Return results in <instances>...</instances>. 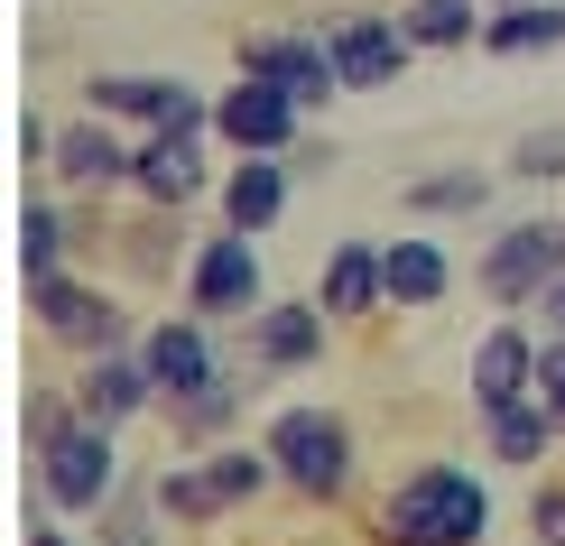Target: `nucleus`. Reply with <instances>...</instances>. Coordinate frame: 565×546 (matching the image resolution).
I'll use <instances>...</instances> for the list:
<instances>
[{
  "instance_id": "1",
  "label": "nucleus",
  "mask_w": 565,
  "mask_h": 546,
  "mask_svg": "<svg viewBox=\"0 0 565 546\" xmlns=\"http://www.w3.org/2000/svg\"><path fill=\"white\" fill-rule=\"evenodd\" d=\"M491 528V491L473 482L463 463H417V472H398L390 482V501H381V546H482Z\"/></svg>"
},
{
  "instance_id": "2",
  "label": "nucleus",
  "mask_w": 565,
  "mask_h": 546,
  "mask_svg": "<svg viewBox=\"0 0 565 546\" xmlns=\"http://www.w3.org/2000/svg\"><path fill=\"white\" fill-rule=\"evenodd\" d=\"M269 454H278V482H297L306 501H343L352 491V426L334 408H288L269 426Z\"/></svg>"
},
{
  "instance_id": "3",
  "label": "nucleus",
  "mask_w": 565,
  "mask_h": 546,
  "mask_svg": "<svg viewBox=\"0 0 565 546\" xmlns=\"http://www.w3.org/2000/svg\"><path fill=\"white\" fill-rule=\"evenodd\" d=\"M93 121H149V139H195L214 111L177 75H93Z\"/></svg>"
},
{
  "instance_id": "4",
  "label": "nucleus",
  "mask_w": 565,
  "mask_h": 546,
  "mask_svg": "<svg viewBox=\"0 0 565 546\" xmlns=\"http://www.w3.org/2000/svg\"><path fill=\"white\" fill-rule=\"evenodd\" d=\"M111 482H121V454H111V426H93V417H75V426L38 454V491H46L56 510H103Z\"/></svg>"
},
{
  "instance_id": "5",
  "label": "nucleus",
  "mask_w": 565,
  "mask_h": 546,
  "mask_svg": "<svg viewBox=\"0 0 565 546\" xmlns=\"http://www.w3.org/2000/svg\"><path fill=\"white\" fill-rule=\"evenodd\" d=\"M565 278V223H510L501 242L482 250V288L501 306H537Z\"/></svg>"
},
{
  "instance_id": "6",
  "label": "nucleus",
  "mask_w": 565,
  "mask_h": 546,
  "mask_svg": "<svg viewBox=\"0 0 565 546\" xmlns=\"http://www.w3.org/2000/svg\"><path fill=\"white\" fill-rule=\"evenodd\" d=\"M242 75H250V84H278L297 111H306V103H324V93L343 84V75H334V46H324V38H288V29L242 38Z\"/></svg>"
},
{
  "instance_id": "7",
  "label": "nucleus",
  "mask_w": 565,
  "mask_h": 546,
  "mask_svg": "<svg viewBox=\"0 0 565 546\" xmlns=\"http://www.w3.org/2000/svg\"><path fill=\"white\" fill-rule=\"evenodd\" d=\"M185 297L204 315H260V250H250V232H214L195 250V269H185Z\"/></svg>"
},
{
  "instance_id": "8",
  "label": "nucleus",
  "mask_w": 565,
  "mask_h": 546,
  "mask_svg": "<svg viewBox=\"0 0 565 546\" xmlns=\"http://www.w3.org/2000/svg\"><path fill=\"white\" fill-rule=\"evenodd\" d=\"M29 306H38V324L56 343H84V352H121V306H111L103 288H75V278H38L29 288Z\"/></svg>"
},
{
  "instance_id": "9",
  "label": "nucleus",
  "mask_w": 565,
  "mask_h": 546,
  "mask_svg": "<svg viewBox=\"0 0 565 546\" xmlns=\"http://www.w3.org/2000/svg\"><path fill=\"white\" fill-rule=\"evenodd\" d=\"M139 362H149V379H158V398H168V408L223 389V362H214V343H204V324H158V334L139 343Z\"/></svg>"
},
{
  "instance_id": "10",
  "label": "nucleus",
  "mask_w": 565,
  "mask_h": 546,
  "mask_svg": "<svg viewBox=\"0 0 565 546\" xmlns=\"http://www.w3.org/2000/svg\"><path fill=\"white\" fill-rule=\"evenodd\" d=\"M214 130H223L242 158H269V149H288V139H297V103H288L278 84H250V75H242V84L214 103Z\"/></svg>"
},
{
  "instance_id": "11",
  "label": "nucleus",
  "mask_w": 565,
  "mask_h": 546,
  "mask_svg": "<svg viewBox=\"0 0 565 546\" xmlns=\"http://www.w3.org/2000/svg\"><path fill=\"white\" fill-rule=\"evenodd\" d=\"M334 75H343V93H381V84H398V65H408V29H398V19H343L334 38Z\"/></svg>"
},
{
  "instance_id": "12",
  "label": "nucleus",
  "mask_w": 565,
  "mask_h": 546,
  "mask_svg": "<svg viewBox=\"0 0 565 546\" xmlns=\"http://www.w3.org/2000/svg\"><path fill=\"white\" fill-rule=\"evenodd\" d=\"M158 398V379H149V362L139 352H93L84 362V379H75V408L93 417V426H121V417H139Z\"/></svg>"
},
{
  "instance_id": "13",
  "label": "nucleus",
  "mask_w": 565,
  "mask_h": 546,
  "mask_svg": "<svg viewBox=\"0 0 565 546\" xmlns=\"http://www.w3.org/2000/svg\"><path fill=\"white\" fill-rule=\"evenodd\" d=\"M537 389V343L520 334V324H501V334L473 343V408H520V398Z\"/></svg>"
},
{
  "instance_id": "14",
  "label": "nucleus",
  "mask_w": 565,
  "mask_h": 546,
  "mask_svg": "<svg viewBox=\"0 0 565 546\" xmlns=\"http://www.w3.org/2000/svg\"><path fill=\"white\" fill-rule=\"evenodd\" d=\"M130 168H139V149H121V130H111V121L56 130V176L65 185H121Z\"/></svg>"
},
{
  "instance_id": "15",
  "label": "nucleus",
  "mask_w": 565,
  "mask_h": 546,
  "mask_svg": "<svg viewBox=\"0 0 565 546\" xmlns=\"http://www.w3.org/2000/svg\"><path fill=\"white\" fill-rule=\"evenodd\" d=\"M250 352H260V371H297L324 352V306H260L250 315Z\"/></svg>"
},
{
  "instance_id": "16",
  "label": "nucleus",
  "mask_w": 565,
  "mask_h": 546,
  "mask_svg": "<svg viewBox=\"0 0 565 546\" xmlns=\"http://www.w3.org/2000/svg\"><path fill=\"white\" fill-rule=\"evenodd\" d=\"M130 185H139L149 204H195V195H204V149H195V139H139Z\"/></svg>"
},
{
  "instance_id": "17",
  "label": "nucleus",
  "mask_w": 565,
  "mask_h": 546,
  "mask_svg": "<svg viewBox=\"0 0 565 546\" xmlns=\"http://www.w3.org/2000/svg\"><path fill=\"white\" fill-rule=\"evenodd\" d=\"M324 315H371V306H390V269H381V250H362V242H343L334 259H324Z\"/></svg>"
},
{
  "instance_id": "18",
  "label": "nucleus",
  "mask_w": 565,
  "mask_h": 546,
  "mask_svg": "<svg viewBox=\"0 0 565 546\" xmlns=\"http://www.w3.org/2000/svg\"><path fill=\"white\" fill-rule=\"evenodd\" d=\"M482 46L491 56H547V46H565V0H510L501 19H482Z\"/></svg>"
},
{
  "instance_id": "19",
  "label": "nucleus",
  "mask_w": 565,
  "mask_h": 546,
  "mask_svg": "<svg viewBox=\"0 0 565 546\" xmlns=\"http://www.w3.org/2000/svg\"><path fill=\"white\" fill-rule=\"evenodd\" d=\"M381 269H390V306H436L445 288H455L445 250H436V242H417V232H398V242L381 250Z\"/></svg>"
},
{
  "instance_id": "20",
  "label": "nucleus",
  "mask_w": 565,
  "mask_h": 546,
  "mask_svg": "<svg viewBox=\"0 0 565 546\" xmlns=\"http://www.w3.org/2000/svg\"><path fill=\"white\" fill-rule=\"evenodd\" d=\"M278 204H288L278 158H242V168H232V185H223V223H232V232H269Z\"/></svg>"
},
{
  "instance_id": "21",
  "label": "nucleus",
  "mask_w": 565,
  "mask_h": 546,
  "mask_svg": "<svg viewBox=\"0 0 565 546\" xmlns=\"http://www.w3.org/2000/svg\"><path fill=\"white\" fill-rule=\"evenodd\" d=\"M482 426H491V454H501V463H537V454L556 445V408H547V398H520V408H491Z\"/></svg>"
},
{
  "instance_id": "22",
  "label": "nucleus",
  "mask_w": 565,
  "mask_h": 546,
  "mask_svg": "<svg viewBox=\"0 0 565 546\" xmlns=\"http://www.w3.org/2000/svg\"><path fill=\"white\" fill-rule=\"evenodd\" d=\"M398 29H408V46H463V38H482V19H473V0H408Z\"/></svg>"
},
{
  "instance_id": "23",
  "label": "nucleus",
  "mask_w": 565,
  "mask_h": 546,
  "mask_svg": "<svg viewBox=\"0 0 565 546\" xmlns=\"http://www.w3.org/2000/svg\"><path fill=\"white\" fill-rule=\"evenodd\" d=\"M158 510H168V518H223V491H214L204 463H168V472H158Z\"/></svg>"
},
{
  "instance_id": "24",
  "label": "nucleus",
  "mask_w": 565,
  "mask_h": 546,
  "mask_svg": "<svg viewBox=\"0 0 565 546\" xmlns=\"http://www.w3.org/2000/svg\"><path fill=\"white\" fill-rule=\"evenodd\" d=\"M204 472H214V491H223V510H242V501H260V491L278 482V454H269V445H260V454H214V463H204Z\"/></svg>"
},
{
  "instance_id": "25",
  "label": "nucleus",
  "mask_w": 565,
  "mask_h": 546,
  "mask_svg": "<svg viewBox=\"0 0 565 546\" xmlns=\"http://www.w3.org/2000/svg\"><path fill=\"white\" fill-rule=\"evenodd\" d=\"M56 259H65V223L46 204H29V213H19V269H29V288L56 278Z\"/></svg>"
},
{
  "instance_id": "26",
  "label": "nucleus",
  "mask_w": 565,
  "mask_h": 546,
  "mask_svg": "<svg viewBox=\"0 0 565 546\" xmlns=\"http://www.w3.org/2000/svg\"><path fill=\"white\" fill-rule=\"evenodd\" d=\"M482 195H491V185H482L473 168H463V176H417V185H408L417 213H482Z\"/></svg>"
},
{
  "instance_id": "27",
  "label": "nucleus",
  "mask_w": 565,
  "mask_h": 546,
  "mask_svg": "<svg viewBox=\"0 0 565 546\" xmlns=\"http://www.w3.org/2000/svg\"><path fill=\"white\" fill-rule=\"evenodd\" d=\"M232 408H242V389H232V379H223V389H204V398H185V408H177V445L223 436V426H232Z\"/></svg>"
},
{
  "instance_id": "28",
  "label": "nucleus",
  "mask_w": 565,
  "mask_h": 546,
  "mask_svg": "<svg viewBox=\"0 0 565 546\" xmlns=\"http://www.w3.org/2000/svg\"><path fill=\"white\" fill-rule=\"evenodd\" d=\"M65 426H75V408H65L56 389H38V398H29V454H46V445H56Z\"/></svg>"
},
{
  "instance_id": "29",
  "label": "nucleus",
  "mask_w": 565,
  "mask_h": 546,
  "mask_svg": "<svg viewBox=\"0 0 565 546\" xmlns=\"http://www.w3.org/2000/svg\"><path fill=\"white\" fill-rule=\"evenodd\" d=\"M510 168H520V176H565V130H529Z\"/></svg>"
},
{
  "instance_id": "30",
  "label": "nucleus",
  "mask_w": 565,
  "mask_h": 546,
  "mask_svg": "<svg viewBox=\"0 0 565 546\" xmlns=\"http://www.w3.org/2000/svg\"><path fill=\"white\" fill-rule=\"evenodd\" d=\"M529 537H537V546H565V482H547V491L529 501Z\"/></svg>"
},
{
  "instance_id": "31",
  "label": "nucleus",
  "mask_w": 565,
  "mask_h": 546,
  "mask_svg": "<svg viewBox=\"0 0 565 546\" xmlns=\"http://www.w3.org/2000/svg\"><path fill=\"white\" fill-rule=\"evenodd\" d=\"M537 398H547L556 426H565V334H547V352H537Z\"/></svg>"
},
{
  "instance_id": "32",
  "label": "nucleus",
  "mask_w": 565,
  "mask_h": 546,
  "mask_svg": "<svg viewBox=\"0 0 565 546\" xmlns=\"http://www.w3.org/2000/svg\"><path fill=\"white\" fill-rule=\"evenodd\" d=\"M537 306H547V324H556V334H565V278H556V288L537 297Z\"/></svg>"
},
{
  "instance_id": "33",
  "label": "nucleus",
  "mask_w": 565,
  "mask_h": 546,
  "mask_svg": "<svg viewBox=\"0 0 565 546\" xmlns=\"http://www.w3.org/2000/svg\"><path fill=\"white\" fill-rule=\"evenodd\" d=\"M29 546H65V528H29Z\"/></svg>"
}]
</instances>
